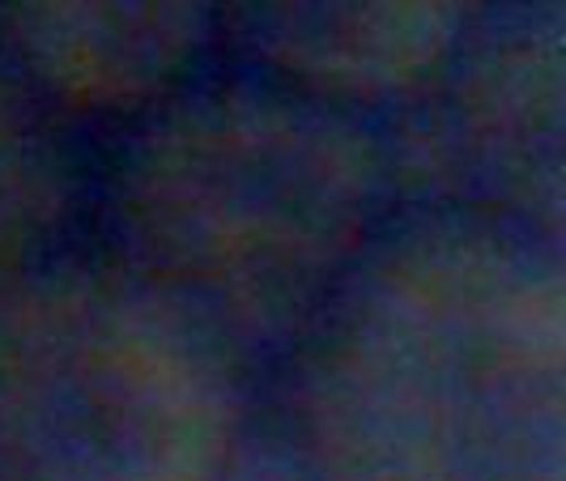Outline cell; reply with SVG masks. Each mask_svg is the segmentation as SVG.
I'll use <instances>...</instances> for the list:
<instances>
[{
  "instance_id": "cell-1",
  "label": "cell",
  "mask_w": 566,
  "mask_h": 481,
  "mask_svg": "<svg viewBox=\"0 0 566 481\" xmlns=\"http://www.w3.org/2000/svg\"><path fill=\"white\" fill-rule=\"evenodd\" d=\"M312 481H566L563 264L499 218L367 248L315 312Z\"/></svg>"
},
{
  "instance_id": "cell-4",
  "label": "cell",
  "mask_w": 566,
  "mask_h": 481,
  "mask_svg": "<svg viewBox=\"0 0 566 481\" xmlns=\"http://www.w3.org/2000/svg\"><path fill=\"white\" fill-rule=\"evenodd\" d=\"M482 0H230L239 34L294 90L392 98L460 52Z\"/></svg>"
},
{
  "instance_id": "cell-3",
  "label": "cell",
  "mask_w": 566,
  "mask_h": 481,
  "mask_svg": "<svg viewBox=\"0 0 566 481\" xmlns=\"http://www.w3.org/2000/svg\"><path fill=\"white\" fill-rule=\"evenodd\" d=\"M243 439V345L128 260L52 255L0 299L18 481H213Z\"/></svg>"
},
{
  "instance_id": "cell-6",
  "label": "cell",
  "mask_w": 566,
  "mask_h": 481,
  "mask_svg": "<svg viewBox=\"0 0 566 481\" xmlns=\"http://www.w3.org/2000/svg\"><path fill=\"white\" fill-rule=\"evenodd\" d=\"M455 149L507 205L533 222H558L563 200V48L558 27L515 30L460 77L452 115Z\"/></svg>"
},
{
  "instance_id": "cell-5",
  "label": "cell",
  "mask_w": 566,
  "mask_h": 481,
  "mask_svg": "<svg viewBox=\"0 0 566 481\" xmlns=\"http://www.w3.org/2000/svg\"><path fill=\"white\" fill-rule=\"evenodd\" d=\"M209 22L213 0H4L27 85L77 112H137L175 94Z\"/></svg>"
},
{
  "instance_id": "cell-2",
  "label": "cell",
  "mask_w": 566,
  "mask_h": 481,
  "mask_svg": "<svg viewBox=\"0 0 566 481\" xmlns=\"http://www.w3.org/2000/svg\"><path fill=\"white\" fill-rule=\"evenodd\" d=\"M388 192L367 128L307 90L170 98L119 154V260L234 345L315 320L363 260Z\"/></svg>"
},
{
  "instance_id": "cell-7",
  "label": "cell",
  "mask_w": 566,
  "mask_h": 481,
  "mask_svg": "<svg viewBox=\"0 0 566 481\" xmlns=\"http://www.w3.org/2000/svg\"><path fill=\"white\" fill-rule=\"evenodd\" d=\"M73 170L39 94L0 73V299L56 255Z\"/></svg>"
},
{
  "instance_id": "cell-8",
  "label": "cell",
  "mask_w": 566,
  "mask_h": 481,
  "mask_svg": "<svg viewBox=\"0 0 566 481\" xmlns=\"http://www.w3.org/2000/svg\"><path fill=\"white\" fill-rule=\"evenodd\" d=\"M0 481H18V473L9 469V460H4V456H0Z\"/></svg>"
}]
</instances>
